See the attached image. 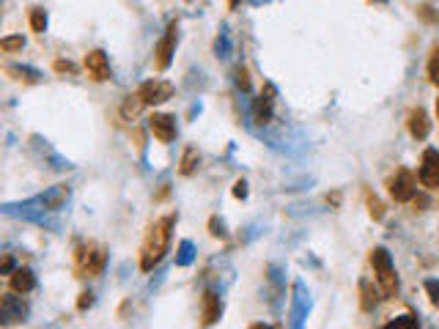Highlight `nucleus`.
I'll return each instance as SVG.
<instances>
[{"label": "nucleus", "mask_w": 439, "mask_h": 329, "mask_svg": "<svg viewBox=\"0 0 439 329\" xmlns=\"http://www.w3.org/2000/svg\"><path fill=\"white\" fill-rule=\"evenodd\" d=\"M173 214L160 217L157 222L148 225L146 239H143V247H140V269L143 272H151L168 253V244H170V228H173Z\"/></svg>", "instance_id": "1"}, {"label": "nucleus", "mask_w": 439, "mask_h": 329, "mask_svg": "<svg viewBox=\"0 0 439 329\" xmlns=\"http://www.w3.org/2000/svg\"><path fill=\"white\" fill-rule=\"evenodd\" d=\"M74 261H77V275L80 277H96L107 263V253L99 244H83V247H77Z\"/></svg>", "instance_id": "2"}, {"label": "nucleus", "mask_w": 439, "mask_h": 329, "mask_svg": "<svg viewBox=\"0 0 439 329\" xmlns=\"http://www.w3.org/2000/svg\"><path fill=\"white\" fill-rule=\"evenodd\" d=\"M370 263H373V275H376V280L382 285V291H385L387 297H393L395 291H398V277H395L390 253H387L385 247H376V250L370 253Z\"/></svg>", "instance_id": "3"}, {"label": "nucleus", "mask_w": 439, "mask_h": 329, "mask_svg": "<svg viewBox=\"0 0 439 329\" xmlns=\"http://www.w3.org/2000/svg\"><path fill=\"white\" fill-rule=\"evenodd\" d=\"M140 102L148 107V104H160V102H168L173 96V85L165 83V80H148L138 88Z\"/></svg>", "instance_id": "4"}, {"label": "nucleus", "mask_w": 439, "mask_h": 329, "mask_svg": "<svg viewBox=\"0 0 439 329\" xmlns=\"http://www.w3.org/2000/svg\"><path fill=\"white\" fill-rule=\"evenodd\" d=\"M387 187H390V195H393V201L398 203H406V201H412L415 198V176L409 173V170H398L393 179L387 181Z\"/></svg>", "instance_id": "5"}, {"label": "nucleus", "mask_w": 439, "mask_h": 329, "mask_svg": "<svg viewBox=\"0 0 439 329\" xmlns=\"http://www.w3.org/2000/svg\"><path fill=\"white\" fill-rule=\"evenodd\" d=\"M176 33H179V25L170 23L168 25V30H165V36L160 39V44L154 49V55H157V69L165 71L170 66V61H173V49H176Z\"/></svg>", "instance_id": "6"}, {"label": "nucleus", "mask_w": 439, "mask_h": 329, "mask_svg": "<svg viewBox=\"0 0 439 329\" xmlns=\"http://www.w3.org/2000/svg\"><path fill=\"white\" fill-rule=\"evenodd\" d=\"M420 181L423 187L437 189L439 187V151L437 148H426L423 160H420Z\"/></svg>", "instance_id": "7"}, {"label": "nucleus", "mask_w": 439, "mask_h": 329, "mask_svg": "<svg viewBox=\"0 0 439 329\" xmlns=\"http://www.w3.org/2000/svg\"><path fill=\"white\" fill-rule=\"evenodd\" d=\"M25 316H28V305L23 299L14 297V294H3V299H0V321L8 327V324L25 321Z\"/></svg>", "instance_id": "8"}, {"label": "nucleus", "mask_w": 439, "mask_h": 329, "mask_svg": "<svg viewBox=\"0 0 439 329\" xmlns=\"http://www.w3.org/2000/svg\"><path fill=\"white\" fill-rule=\"evenodd\" d=\"M86 71H88V77H91L93 83L110 80V61H107L105 49H91L86 55Z\"/></svg>", "instance_id": "9"}, {"label": "nucleus", "mask_w": 439, "mask_h": 329, "mask_svg": "<svg viewBox=\"0 0 439 329\" xmlns=\"http://www.w3.org/2000/svg\"><path fill=\"white\" fill-rule=\"evenodd\" d=\"M148 129L160 143H170L176 138V121L173 116H165V113H154L148 118Z\"/></svg>", "instance_id": "10"}, {"label": "nucleus", "mask_w": 439, "mask_h": 329, "mask_svg": "<svg viewBox=\"0 0 439 329\" xmlns=\"http://www.w3.org/2000/svg\"><path fill=\"white\" fill-rule=\"evenodd\" d=\"M406 126H409V135H412V138H417V140H426V138H428V132H431V121H428V113H426L423 107H415V110L409 113Z\"/></svg>", "instance_id": "11"}, {"label": "nucleus", "mask_w": 439, "mask_h": 329, "mask_svg": "<svg viewBox=\"0 0 439 329\" xmlns=\"http://www.w3.org/2000/svg\"><path fill=\"white\" fill-rule=\"evenodd\" d=\"M11 291H17V294H28V291H33L36 288V277H33V272L28 269V266H20V269H14L11 272Z\"/></svg>", "instance_id": "12"}, {"label": "nucleus", "mask_w": 439, "mask_h": 329, "mask_svg": "<svg viewBox=\"0 0 439 329\" xmlns=\"http://www.w3.org/2000/svg\"><path fill=\"white\" fill-rule=\"evenodd\" d=\"M253 118L255 124H267L272 118V88H267V96L261 94L253 104Z\"/></svg>", "instance_id": "13"}, {"label": "nucleus", "mask_w": 439, "mask_h": 329, "mask_svg": "<svg viewBox=\"0 0 439 329\" xmlns=\"http://www.w3.org/2000/svg\"><path fill=\"white\" fill-rule=\"evenodd\" d=\"M217 318H220V299L214 291H206L204 294V327H211Z\"/></svg>", "instance_id": "14"}, {"label": "nucleus", "mask_w": 439, "mask_h": 329, "mask_svg": "<svg viewBox=\"0 0 439 329\" xmlns=\"http://www.w3.org/2000/svg\"><path fill=\"white\" fill-rule=\"evenodd\" d=\"M198 162H201L198 151H195V148H185V157H182V167H179V173H182V176H192V173L198 170Z\"/></svg>", "instance_id": "15"}, {"label": "nucleus", "mask_w": 439, "mask_h": 329, "mask_svg": "<svg viewBox=\"0 0 439 329\" xmlns=\"http://www.w3.org/2000/svg\"><path fill=\"white\" fill-rule=\"evenodd\" d=\"M8 74H14V80H25V83H39V71L36 69H28V66H6Z\"/></svg>", "instance_id": "16"}, {"label": "nucleus", "mask_w": 439, "mask_h": 329, "mask_svg": "<svg viewBox=\"0 0 439 329\" xmlns=\"http://www.w3.org/2000/svg\"><path fill=\"white\" fill-rule=\"evenodd\" d=\"M66 198H69V189H66V187H58V189H52V192H49L47 198H42V201H45L47 209H61V203H64Z\"/></svg>", "instance_id": "17"}, {"label": "nucleus", "mask_w": 439, "mask_h": 329, "mask_svg": "<svg viewBox=\"0 0 439 329\" xmlns=\"http://www.w3.org/2000/svg\"><path fill=\"white\" fill-rule=\"evenodd\" d=\"M360 294H363V310H373L376 302H379V294L370 288V282H360Z\"/></svg>", "instance_id": "18"}, {"label": "nucleus", "mask_w": 439, "mask_h": 329, "mask_svg": "<svg viewBox=\"0 0 439 329\" xmlns=\"http://www.w3.org/2000/svg\"><path fill=\"white\" fill-rule=\"evenodd\" d=\"M382 329H420V327H417L415 316H401V318H395L390 324H385Z\"/></svg>", "instance_id": "19"}, {"label": "nucleus", "mask_w": 439, "mask_h": 329, "mask_svg": "<svg viewBox=\"0 0 439 329\" xmlns=\"http://www.w3.org/2000/svg\"><path fill=\"white\" fill-rule=\"evenodd\" d=\"M143 107H146V104L140 102V96H138V94L129 96V99L124 102V116H127V118H135V116H138V113H140V110H143Z\"/></svg>", "instance_id": "20"}, {"label": "nucleus", "mask_w": 439, "mask_h": 329, "mask_svg": "<svg viewBox=\"0 0 439 329\" xmlns=\"http://www.w3.org/2000/svg\"><path fill=\"white\" fill-rule=\"evenodd\" d=\"M30 28L36 30V33H45L47 28V14L42 8H30Z\"/></svg>", "instance_id": "21"}, {"label": "nucleus", "mask_w": 439, "mask_h": 329, "mask_svg": "<svg viewBox=\"0 0 439 329\" xmlns=\"http://www.w3.org/2000/svg\"><path fill=\"white\" fill-rule=\"evenodd\" d=\"M23 47H25L23 36H6V39L0 42V49H3V52H17V49H23Z\"/></svg>", "instance_id": "22"}, {"label": "nucleus", "mask_w": 439, "mask_h": 329, "mask_svg": "<svg viewBox=\"0 0 439 329\" xmlns=\"http://www.w3.org/2000/svg\"><path fill=\"white\" fill-rule=\"evenodd\" d=\"M428 77H431L434 85H439V47L431 52V61H428Z\"/></svg>", "instance_id": "23"}, {"label": "nucleus", "mask_w": 439, "mask_h": 329, "mask_svg": "<svg viewBox=\"0 0 439 329\" xmlns=\"http://www.w3.org/2000/svg\"><path fill=\"white\" fill-rule=\"evenodd\" d=\"M368 212L373 220H382L385 217V206H382V201L376 195H368Z\"/></svg>", "instance_id": "24"}, {"label": "nucleus", "mask_w": 439, "mask_h": 329, "mask_svg": "<svg viewBox=\"0 0 439 329\" xmlns=\"http://www.w3.org/2000/svg\"><path fill=\"white\" fill-rule=\"evenodd\" d=\"M426 291H428L431 305L439 307V280H426Z\"/></svg>", "instance_id": "25"}, {"label": "nucleus", "mask_w": 439, "mask_h": 329, "mask_svg": "<svg viewBox=\"0 0 439 329\" xmlns=\"http://www.w3.org/2000/svg\"><path fill=\"white\" fill-rule=\"evenodd\" d=\"M236 83H239V88L242 91H250V77H247V69H236Z\"/></svg>", "instance_id": "26"}, {"label": "nucleus", "mask_w": 439, "mask_h": 329, "mask_svg": "<svg viewBox=\"0 0 439 329\" xmlns=\"http://www.w3.org/2000/svg\"><path fill=\"white\" fill-rule=\"evenodd\" d=\"M233 198H247V184H245L242 179L233 184Z\"/></svg>", "instance_id": "27"}, {"label": "nucleus", "mask_w": 439, "mask_h": 329, "mask_svg": "<svg viewBox=\"0 0 439 329\" xmlns=\"http://www.w3.org/2000/svg\"><path fill=\"white\" fill-rule=\"evenodd\" d=\"M91 302H93V294L86 291V294H80V302H77V307H80V310H86V307H91Z\"/></svg>", "instance_id": "28"}, {"label": "nucleus", "mask_w": 439, "mask_h": 329, "mask_svg": "<svg viewBox=\"0 0 439 329\" xmlns=\"http://www.w3.org/2000/svg\"><path fill=\"white\" fill-rule=\"evenodd\" d=\"M55 71H74V64H69V61H55Z\"/></svg>", "instance_id": "29"}, {"label": "nucleus", "mask_w": 439, "mask_h": 329, "mask_svg": "<svg viewBox=\"0 0 439 329\" xmlns=\"http://www.w3.org/2000/svg\"><path fill=\"white\" fill-rule=\"evenodd\" d=\"M8 272H11V258L6 256V258H3V275H8Z\"/></svg>", "instance_id": "30"}, {"label": "nucleus", "mask_w": 439, "mask_h": 329, "mask_svg": "<svg viewBox=\"0 0 439 329\" xmlns=\"http://www.w3.org/2000/svg\"><path fill=\"white\" fill-rule=\"evenodd\" d=\"M250 329H269V327H264V324H253Z\"/></svg>", "instance_id": "31"}, {"label": "nucleus", "mask_w": 439, "mask_h": 329, "mask_svg": "<svg viewBox=\"0 0 439 329\" xmlns=\"http://www.w3.org/2000/svg\"><path fill=\"white\" fill-rule=\"evenodd\" d=\"M236 3H239V0H228V6H231V8H236Z\"/></svg>", "instance_id": "32"}, {"label": "nucleus", "mask_w": 439, "mask_h": 329, "mask_svg": "<svg viewBox=\"0 0 439 329\" xmlns=\"http://www.w3.org/2000/svg\"><path fill=\"white\" fill-rule=\"evenodd\" d=\"M437 116H439V99H437Z\"/></svg>", "instance_id": "33"}, {"label": "nucleus", "mask_w": 439, "mask_h": 329, "mask_svg": "<svg viewBox=\"0 0 439 329\" xmlns=\"http://www.w3.org/2000/svg\"><path fill=\"white\" fill-rule=\"evenodd\" d=\"M379 3H385V0H379Z\"/></svg>", "instance_id": "34"}]
</instances>
